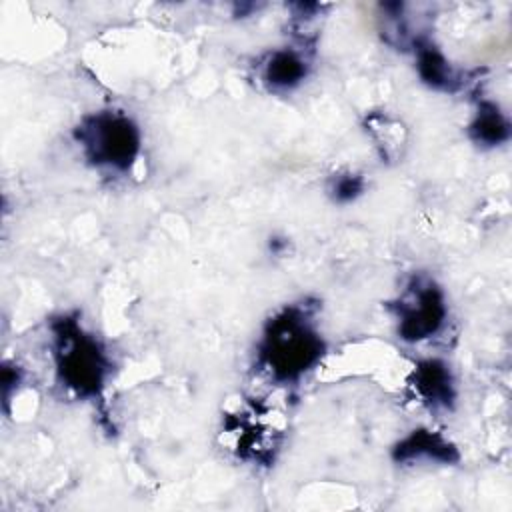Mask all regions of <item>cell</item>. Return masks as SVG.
Wrapping results in <instances>:
<instances>
[{
    "label": "cell",
    "instance_id": "1",
    "mask_svg": "<svg viewBox=\"0 0 512 512\" xmlns=\"http://www.w3.org/2000/svg\"><path fill=\"white\" fill-rule=\"evenodd\" d=\"M324 340L302 306H288L268 320L258 344L260 366L276 382H296L312 370L322 354Z\"/></svg>",
    "mask_w": 512,
    "mask_h": 512
},
{
    "label": "cell",
    "instance_id": "2",
    "mask_svg": "<svg viewBox=\"0 0 512 512\" xmlns=\"http://www.w3.org/2000/svg\"><path fill=\"white\" fill-rule=\"evenodd\" d=\"M54 364L60 382L80 398H94L108 376V356L96 336L82 330L76 318L60 316L52 322Z\"/></svg>",
    "mask_w": 512,
    "mask_h": 512
},
{
    "label": "cell",
    "instance_id": "3",
    "mask_svg": "<svg viewBox=\"0 0 512 512\" xmlns=\"http://www.w3.org/2000/svg\"><path fill=\"white\" fill-rule=\"evenodd\" d=\"M88 162L114 172H128L142 148L138 124L124 112L102 110L86 116L74 130Z\"/></svg>",
    "mask_w": 512,
    "mask_h": 512
},
{
    "label": "cell",
    "instance_id": "4",
    "mask_svg": "<svg viewBox=\"0 0 512 512\" xmlns=\"http://www.w3.org/2000/svg\"><path fill=\"white\" fill-rule=\"evenodd\" d=\"M394 312L398 318V336L406 342L432 338L442 330L448 316L444 292L430 278H412Z\"/></svg>",
    "mask_w": 512,
    "mask_h": 512
},
{
    "label": "cell",
    "instance_id": "5",
    "mask_svg": "<svg viewBox=\"0 0 512 512\" xmlns=\"http://www.w3.org/2000/svg\"><path fill=\"white\" fill-rule=\"evenodd\" d=\"M392 458L398 464H410L416 460H434L442 464H452L460 458L456 446L448 442L442 434L428 428L412 430L392 448Z\"/></svg>",
    "mask_w": 512,
    "mask_h": 512
},
{
    "label": "cell",
    "instance_id": "6",
    "mask_svg": "<svg viewBox=\"0 0 512 512\" xmlns=\"http://www.w3.org/2000/svg\"><path fill=\"white\" fill-rule=\"evenodd\" d=\"M412 388L430 408H450L456 398L452 372L438 358H428L414 366Z\"/></svg>",
    "mask_w": 512,
    "mask_h": 512
},
{
    "label": "cell",
    "instance_id": "7",
    "mask_svg": "<svg viewBox=\"0 0 512 512\" xmlns=\"http://www.w3.org/2000/svg\"><path fill=\"white\" fill-rule=\"evenodd\" d=\"M306 74V58L292 48H280L270 52L262 66V80L274 92H286L296 88L306 78Z\"/></svg>",
    "mask_w": 512,
    "mask_h": 512
},
{
    "label": "cell",
    "instance_id": "8",
    "mask_svg": "<svg viewBox=\"0 0 512 512\" xmlns=\"http://www.w3.org/2000/svg\"><path fill=\"white\" fill-rule=\"evenodd\" d=\"M416 46V70L424 84L434 90L452 92L460 86L456 70L448 64L444 54L428 40H414Z\"/></svg>",
    "mask_w": 512,
    "mask_h": 512
},
{
    "label": "cell",
    "instance_id": "9",
    "mask_svg": "<svg viewBox=\"0 0 512 512\" xmlns=\"http://www.w3.org/2000/svg\"><path fill=\"white\" fill-rule=\"evenodd\" d=\"M468 136L482 148H494L510 138V122L494 102H480L468 126Z\"/></svg>",
    "mask_w": 512,
    "mask_h": 512
},
{
    "label": "cell",
    "instance_id": "10",
    "mask_svg": "<svg viewBox=\"0 0 512 512\" xmlns=\"http://www.w3.org/2000/svg\"><path fill=\"white\" fill-rule=\"evenodd\" d=\"M366 188V182L360 174L354 172H346V174H338L332 184H330V194L332 200L338 204H348L354 202Z\"/></svg>",
    "mask_w": 512,
    "mask_h": 512
},
{
    "label": "cell",
    "instance_id": "11",
    "mask_svg": "<svg viewBox=\"0 0 512 512\" xmlns=\"http://www.w3.org/2000/svg\"><path fill=\"white\" fill-rule=\"evenodd\" d=\"M282 238H270V250H272V254H280L282 252V248H286V240L284 242H280Z\"/></svg>",
    "mask_w": 512,
    "mask_h": 512
}]
</instances>
